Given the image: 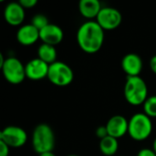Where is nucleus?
<instances>
[{
    "mask_svg": "<svg viewBox=\"0 0 156 156\" xmlns=\"http://www.w3.org/2000/svg\"><path fill=\"white\" fill-rule=\"evenodd\" d=\"M77 42L86 53L98 52L104 42V29L97 21L89 20L81 24L77 31Z\"/></svg>",
    "mask_w": 156,
    "mask_h": 156,
    "instance_id": "1",
    "label": "nucleus"
},
{
    "mask_svg": "<svg viewBox=\"0 0 156 156\" xmlns=\"http://www.w3.org/2000/svg\"><path fill=\"white\" fill-rule=\"evenodd\" d=\"M123 91L126 101L134 106L144 104L148 98L147 84L140 76L127 77Z\"/></svg>",
    "mask_w": 156,
    "mask_h": 156,
    "instance_id": "2",
    "label": "nucleus"
},
{
    "mask_svg": "<svg viewBox=\"0 0 156 156\" xmlns=\"http://www.w3.org/2000/svg\"><path fill=\"white\" fill-rule=\"evenodd\" d=\"M32 147L39 154L53 151L55 147V134L48 124L39 123L35 127L32 133Z\"/></svg>",
    "mask_w": 156,
    "mask_h": 156,
    "instance_id": "3",
    "label": "nucleus"
},
{
    "mask_svg": "<svg viewBox=\"0 0 156 156\" xmlns=\"http://www.w3.org/2000/svg\"><path fill=\"white\" fill-rule=\"evenodd\" d=\"M153 131V122L151 117L144 112H138L132 116L129 120L128 133L135 141H144Z\"/></svg>",
    "mask_w": 156,
    "mask_h": 156,
    "instance_id": "4",
    "label": "nucleus"
},
{
    "mask_svg": "<svg viewBox=\"0 0 156 156\" xmlns=\"http://www.w3.org/2000/svg\"><path fill=\"white\" fill-rule=\"evenodd\" d=\"M48 79L57 86H67L73 81V69L63 61H56L49 65Z\"/></svg>",
    "mask_w": 156,
    "mask_h": 156,
    "instance_id": "5",
    "label": "nucleus"
},
{
    "mask_svg": "<svg viewBox=\"0 0 156 156\" xmlns=\"http://www.w3.org/2000/svg\"><path fill=\"white\" fill-rule=\"evenodd\" d=\"M1 69L5 79L11 84H19L27 77L25 65L16 57L5 58Z\"/></svg>",
    "mask_w": 156,
    "mask_h": 156,
    "instance_id": "6",
    "label": "nucleus"
},
{
    "mask_svg": "<svg viewBox=\"0 0 156 156\" xmlns=\"http://www.w3.org/2000/svg\"><path fill=\"white\" fill-rule=\"evenodd\" d=\"M0 141L5 143L10 148H20L27 141V132L16 125H8L0 133Z\"/></svg>",
    "mask_w": 156,
    "mask_h": 156,
    "instance_id": "7",
    "label": "nucleus"
},
{
    "mask_svg": "<svg viewBox=\"0 0 156 156\" xmlns=\"http://www.w3.org/2000/svg\"><path fill=\"white\" fill-rule=\"evenodd\" d=\"M122 20L121 12L112 6H102L96 21L104 30H112L118 27Z\"/></svg>",
    "mask_w": 156,
    "mask_h": 156,
    "instance_id": "8",
    "label": "nucleus"
},
{
    "mask_svg": "<svg viewBox=\"0 0 156 156\" xmlns=\"http://www.w3.org/2000/svg\"><path fill=\"white\" fill-rule=\"evenodd\" d=\"M49 64L46 63L39 58L30 59L26 65V76L33 80H39L44 78H48Z\"/></svg>",
    "mask_w": 156,
    "mask_h": 156,
    "instance_id": "9",
    "label": "nucleus"
},
{
    "mask_svg": "<svg viewBox=\"0 0 156 156\" xmlns=\"http://www.w3.org/2000/svg\"><path fill=\"white\" fill-rule=\"evenodd\" d=\"M105 126L107 128L108 134L118 139L128 133L129 121L124 116L117 114L111 117Z\"/></svg>",
    "mask_w": 156,
    "mask_h": 156,
    "instance_id": "10",
    "label": "nucleus"
},
{
    "mask_svg": "<svg viewBox=\"0 0 156 156\" xmlns=\"http://www.w3.org/2000/svg\"><path fill=\"white\" fill-rule=\"evenodd\" d=\"M39 37L43 43L56 46L62 41L64 32L59 26L49 23L48 26L39 30Z\"/></svg>",
    "mask_w": 156,
    "mask_h": 156,
    "instance_id": "11",
    "label": "nucleus"
},
{
    "mask_svg": "<svg viewBox=\"0 0 156 156\" xmlns=\"http://www.w3.org/2000/svg\"><path fill=\"white\" fill-rule=\"evenodd\" d=\"M25 8L19 2H10L4 9V17L11 26H19L25 19Z\"/></svg>",
    "mask_w": 156,
    "mask_h": 156,
    "instance_id": "12",
    "label": "nucleus"
},
{
    "mask_svg": "<svg viewBox=\"0 0 156 156\" xmlns=\"http://www.w3.org/2000/svg\"><path fill=\"white\" fill-rule=\"evenodd\" d=\"M122 68L128 77L140 76L143 69V59L136 53H128L122 59Z\"/></svg>",
    "mask_w": 156,
    "mask_h": 156,
    "instance_id": "13",
    "label": "nucleus"
},
{
    "mask_svg": "<svg viewBox=\"0 0 156 156\" xmlns=\"http://www.w3.org/2000/svg\"><path fill=\"white\" fill-rule=\"evenodd\" d=\"M16 39L23 46H30L36 43L39 37V30L31 23L21 26L16 32Z\"/></svg>",
    "mask_w": 156,
    "mask_h": 156,
    "instance_id": "14",
    "label": "nucleus"
},
{
    "mask_svg": "<svg viewBox=\"0 0 156 156\" xmlns=\"http://www.w3.org/2000/svg\"><path fill=\"white\" fill-rule=\"evenodd\" d=\"M102 6L99 0H80L79 3V10L80 14L89 19L96 18Z\"/></svg>",
    "mask_w": 156,
    "mask_h": 156,
    "instance_id": "15",
    "label": "nucleus"
},
{
    "mask_svg": "<svg viewBox=\"0 0 156 156\" xmlns=\"http://www.w3.org/2000/svg\"><path fill=\"white\" fill-rule=\"evenodd\" d=\"M37 58L48 64H52L57 61V50L55 46L42 43L37 48Z\"/></svg>",
    "mask_w": 156,
    "mask_h": 156,
    "instance_id": "16",
    "label": "nucleus"
},
{
    "mask_svg": "<svg viewBox=\"0 0 156 156\" xmlns=\"http://www.w3.org/2000/svg\"><path fill=\"white\" fill-rule=\"evenodd\" d=\"M99 147H100V150L102 153V154L106 156L114 155L119 149L118 139L108 135L100 141Z\"/></svg>",
    "mask_w": 156,
    "mask_h": 156,
    "instance_id": "17",
    "label": "nucleus"
},
{
    "mask_svg": "<svg viewBox=\"0 0 156 156\" xmlns=\"http://www.w3.org/2000/svg\"><path fill=\"white\" fill-rule=\"evenodd\" d=\"M143 105L146 115L149 117H156V95L148 97Z\"/></svg>",
    "mask_w": 156,
    "mask_h": 156,
    "instance_id": "18",
    "label": "nucleus"
},
{
    "mask_svg": "<svg viewBox=\"0 0 156 156\" xmlns=\"http://www.w3.org/2000/svg\"><path fill=\"white\" fill-rule=\"evenodd\" d=\"M31 24L34 27H36L38 30H40L46 26H48L49 24V21L48 18L44 14H37L32 17Z\"/></svg>",
    "mask_w": 156,
    "mask_h": 156,
    "instance_id": "19",
    "label": "nucleus"
},
{
    "mask_svg": "<svg viewBox=\"0 0 156 156\" xmlns=\"http://www.w3.org/2000/svg\"><path fill=\"white\" fill-rule=\"evenodd\" d=\"M96 135L97 137H99L101 140L105 138L106 136H108V131H107V128L106 126H99L97 129H96Z\"/></svg>",
    "mask_w": 156,
    "mask_h": 156,
    "instance_id": "20",
    "label": "nucleus"
},
{
    "mask_svg": "<svg viewBox=\"0 0 156 156\" xmlns=\"http://www.w3.org/2000/svg\"><path fill=\"white\" fill-rule=\"evenodd\" d=\"M18 2L24 8H32L37 4V0H19Z\"/></svg>",
    "mask_w": 156,
    "mask_h": 156,
    "instance_id": "21",
    "label": "nucleus"
},
{
    "mask_svg": "<svg viewBox=\"0 0 156 156\" xmlns=\"http://www.w3.org/2000/svg\"><path fill=\"white\" fill-rule=\"evenodd\" d=\"M137 156H156L155 152L150 148H144L140 150L137 154Z\"/></svg>",
    "mask_w": 156,
    "mask_h": 156,
    "instance_id": "22",
    "label": "nucleus"
},
{
    "mask_svg": "<svg viewBox=\"0 0 156 156\" xmlns=\"http://www.w3.org/2000/svg\"><path fill=\"white\" fill-rule=\"evenodd\" d=\"M9 146L4 143L3 141H0V156H8L9 154Z\"/></svg>",
    "mask_w": 156,
    "mask_h": 156,
    "instance_id": "23",
    "label": "nucleus"
},
{
    "mask_svg": "<svg viewBox=\"0 0 156 156\" xmlns=\"http://www.w3.org/2000/svg\"><path fill=\"white\" fill-rule=\"evenodd\" d=\"M150 68L154 73L156 74V55L153 56L150 59Z\"/></svg>",
    "mask_w": 156,
    "mask_h": 156,
    "instance_id": "24",
    "label": "nucleus"
},
{
    "mask_svg": "<svg viewBox=\"0 0 156 156\" xmlns=\"http://www.w3.org/2000/svg\"><path fill=\"white\" fill-rule=\"evenodd\" d=\"M39 156H56V154L53 152H47V153H43L39 154Z\"/></svg>",
    "mask_w": 156,
    "mask_h": 156,
    "instance_id": "25",
    "label": "nucleus"
},
{
    "mask_svg": "<svg viewBox=\"0 0 156 156\" xmlns=\"http://www.w3.org/2000/svg\"><path fill=\"white\" fill-rule=\"evenodd\" d=\"M153 150L155 152V154H156V138L154 139V144H153Z\"/></svg>",
    "mask_w": 156,
    "mask_h": 156,
    "instance_id": "26",
    "label": "nucleus"
},
{
    "mask_svg": "<svg viewBox=\"0 0 156 156\" xmlns=\"http://www.w3.org/2000/svg\"><path fill=\"white\" fill-rule=\"evenodd\" d=\"M68 156H80V155H77V154H69V155Z\"/></svg>",
    "mask_w": 156,
    "mask_h": 156,
    "instance_id": "27",
    "label": "nucleus"
}]
</instances>
